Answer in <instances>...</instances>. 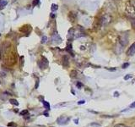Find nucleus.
I'll return each instance as SVG.
<instances>
[{
  "mask_svg": "<svg viewBox=\"0 0 135 127\" xmlns=\"http://www.w3.org/2000/svg\"><path fill=\"white\" fill-rule=\"evenodd\" d=\"M126 12L131 15H135V0H129L126 3Z\"/></svg>",
  "mask_w": 135,
  "mask_h": 127,
  "instance_id": "1",
  "label": "nucleus"
},
{
  "mask_svg": "<svg viewBox=\"0 0 135 127\" xmlns=\"http://www.w3.org/2000/svg\"><path fill=\"white\" fill-rule=\"evenodd\" d=\"M119 42L123 47H126L128 43V37L126 34H123L119 36Z\"/></svg>",
  "mask_w": 135,
  "mask_h": 127,
  "instance_id": "2",
  "label": "nucleus"
},
{
  "mask_svg": "<svg viewBox=\"0 0 135 127\" xmlns=\"http://www.w3.org/2000/svg\"><path fill=\"white\" fill-rule=\"evenodd\" d=\"M68 17H69V20L72 24H74L77 20V13L74 12V11H70L68 14Z\"/></svg>",
  "mask_w": 135,
  "mask_h": 127,
  "instance_id": "3",
  "label": "nucleus"
},
{
  "mask_svg": "<svg viewBox=\"0 0 135 127\" xmlns=\"http://www.w3.org/2000/svg\"><path fill=\"white\" fill-rule=\"evenodd\" d=\"M62 65L64 68H68L69 66V59L67 55H64L62 59Z\"/></svg>",
  "mask_w": 135,
  "mask_h": 127,
  "instance_id": "4",
  "label": "nucleus"
},
{
  "mask_svg": "<svg viewBox=\"0 0 135 127\" xmlns=\"http://www.w3.org/2000/svg\"><path fill=\"white\" fill-rule=\"evenodd\" d=\"M39 65H40L41 69H46L48 65V61L46 58H42V59L39 62Z\"/></svg>",
  "mask_w": 135,
  "mask_h": 127,
  "instance_id": "5",
  "label": "nucleus"
},
{
  "mask_svg": "<svg viewBox=\"0 0 135 127\" xmlns=\"http://www.w3.org/2000/svg\"><path fill=\"white\" fill-rule=\"evenodd\" d=\"M69 120V118L65 117V116H62L60 117L58 119H57V123L59 125H64V124H67V122Z\"/></svg>",
  "mask_w": 135,
  "mask_h": 127,
  "instance_id": "6",
  "label": "nucleus"
},
{
  "mask_svg": "<svg viewBox=\"0 0 135 127\" xmlns=\"http://www.w3.org/2000/svg\"><path fill=\"white\" fill-rule=\"evenodd\" d=\"M53 42H56V43H60L62 39H61V37L57 33H55V34L53 35Z\"/></svg>",
  "mask_w": 135,
  "mask_h": 127,
  "instance_id": "7",
  "label": "nucleus"
},
{
  "mask_svg": "<svg viewBox=\"0 0 135 127\" xmlns=\"http://www.w3.org/2000/svg\"><path fill=\"white\" fill-rule=\"evenodd\" d=\"M134 54H135V48L131 45V46H130V48H128V50H127V55L128 57H132V56H133Z\"/></svg>",
  "mask_w": 135,
  "mask_h": 127,
  "instance_id": "8",
  "label": "nucleus"
},
{
  "mask_svg": "<svg viewBox=\"0 0 135 127\" xmlns=\"http://www.w3.org/2000/svg\"><path fill=\"white\" fill-rule=\"evenodd\" d=\"M78 76V72L76 70H72L70 72V77L71 78H76Z\"/></svg>",
  "mask_w": 135,
  "mask_h": 127,
  "instance_id": "9",
  "label": "nucleus"
},
{
  "mask_svg": "<svg viewBox=\"0 0 135 127\" xmlns=\"http://www.w3.org/2000/svg\"><path fill=\"white\" fill-rule=\"evenodd\" d=\"M42 103H43V104H44V107L46 108V109H50V104H49L47 102H46V101H42Z\"/></svg>",
  "mask_w": 135,
  "mask_h": 127,
  "instance_id": "10",
  "label": "nucleus"
},
{
  "mask_svg": "<svg viewBox=\"0 0 135 127\" xmlns=\"http://www.w3.org/2000/svg\"><path fill=\"white\" fill-rule=\"evenodd\" d=\"M10 103H12V104H14V105H19V103L17 102V100H15V99H10L9 100Z\"/></svg>",
  "mask_w": 135,
  "mask_h": 127,
  "instance_id": "11",
  "label": "nucleus"
},
{
  "mask_svg": "<svg viewBox=\"0 0 135 127\" xmlns=\"http://www.w3.org/2000/svg\"><path fill=\"white\" fill-rule=\"evenodd\" d=\"M67 50H68V52H70L71 54L74 56V53H73V52H72V46H71V45H68V47H67Z\"/></svg>",
  "mask_w": 135,
  "mask_h": 127,
  "instance_id": "12",
  "label": "nucleus"
},
{
  "mask_svg": "<svg viewBox=\"0 0 135 127\" xmlns=\"http://www.w3.org/2000/svg\"><path fill=\"white\" fill-rule=\"evenodd\" d=\"M131 25H132L133 29L135 31V19H132L131 20Z\"/></svg>",
  "mask_w": 135,
  "mask_h": 127,
  "instance_id": "13",
  "label": "nucleus"
},
{
  "mask_svg": "<svg viewBox=\"0 0 135 127\" xmlns=\"http://www.w3.org/2000/svg\"><path fill=\"white\" fill-rule=\"evenodd\" d=\"M57 9V4H53V5H52V10L55 11V10Z\"/></svg>",
  "mask_w": 135,
  "mask_h": 127,
  "instance_id": "14",
  "label": "nucleus"
},
{
  "mask_svg": "<svg viewBox=\"0 0 135 127\" xmlns=\"http://www.w3.org/2000/svg\"><path fill=\"white\" fill-rule=\"evenodd\" d=\"M90 125H91V126H93V127H100V126H101V125H100V124H97V123H91Z\"/></svg>",
  "mask_w": 135,
  "mask_h": 127,
  "instance_id": "15",
  "label": "nucleus"
},
{
  "mask_svg": "<svg viewBox=\"0 0 135 127\" xmlns=\"http://www.w3.org/2000/svg\"><path fill=\"white\" fill-rule=\"evenodd\" d=\"M114 127H126V125L124 124H117Z\"/></svg>",
  "mask_w": 135,
  "mask_h": 127,
  "instance_id": "16",
  "label": "nucleus"
},
{
  "mask_svg": "<svg viewBox=\"0 0 135 127\" xmlns=\"http://www.w3.org/2000/svg\"><path fill=\"white\" fill-rule=\"evenodd\" d=\"M27 114H28V110H23L22 112H20V114H21V115Z\"/></svg>",
  "mask_w": 135,
  "mask_h": 127,
  "instance_id": "17",
  "label": "nucleus"
},
{
  "mask_svg": "<svg viewBox=\"0 0 135 127\" xmlns=\"http://www.w3.org/2000/svg\"><path fill=\"white\" fill-rule=\"evenodd\" d=\"M131 77H132L131 75H127L125 77H124V80H125V81H127V80H129V79L131 78Z\"/></svg>",
  "mask_w": 135,
  "mask_h": 127,
  "instance_id": "18",
  "label": "nucleus"
},
{
  "mask_svg": "<svg viewBox=\"0 0 135 127\" xmlns=\"http://www.w3.org/2000/svg\"><path fill=\"white\" fill-rule=\"evenodd\" d=\"M46 40H47V37H46V36H43L42 39H41V42H42V43H45V42H46Z\"/></svg>",
  "mask_w": 135,
  "mask_h": 127,
  "instance_id": "19",
  "label": "nucleus"
},
{
  "mask_svg": "<svg viewBox=\"0 0 135 127\" xmlns=\"http://www.w3.org/2000/svg\"><path fill=\"white\" fill-rule=\"evenodd\" d=\"M128 66H129L128 63H125V64H123V69H126L127 67H128Z\"/></svg>",
  "mask_w": 135,
  "mask_h": 127,
  "instance_id": "20",
  "label": "nucleus"
},
{
  "mask_svg": "<svg viewBox=\"0 0 135 127\" xmlns=\"http://www.w3.org/2000/svg\"><path fill=\"white\" fill-rule=\"evenodd\" d=\"M8 125V126H12V127H16V124H14V122H13V123H9Z\"/></svg>",
  "mask_w": 135,
  "mask_h": 127,
  "instance_id": "21",
  "label": "nucleus"
},
{
  "mask_svg": "<svg viewBox=\"0 0 135 127\" xmlns=\"http://www.w3.org/2000/svg\"><path fill=\"white\" fill-rule=\"evenodd\" d=\"M85 103V100H80V101L78 102V104H79V105H80V104H84Z\"/></svg>",
  "mask_w": 135,
  "mask_h": 127,
  "instance_id": "22",
  "label": "nucleus"
},
{
  "mask_svg": "<svg viewBox=\"0 0 135 127\" xmlns=\"http://www.w3.org/2000/svg\"><path fill=\"white\" fill-rule=\"evenodd\" d=\"M107 70H111V71H115L117 69L116 68H107Z\"/></svg>",
  "mask_w": 135,
  "mask_h": 127,
  "instance_id": "23",
  "label": "nucleus"
},
{
  "mask_svg": "<svg viewBox=\"0 0 135 127\" xmlns=\"http://www.w3.org/2000/svg\"><path fill=\"white\" fill-rule=\"evenodd\" d=\"M77 87H79V88H81V87H82V84H81L80 82H77Z\"/></svg>",
  "mask_w": 135,
  "mask_h": 127,
  "instance_id": "24",
  "label": "nucleus"
},
{
  "mask_svg": "<svg viewBox=\"0 0 135 127\" xmlns=\"http://www.w3.org/2000/svg\"><path fill=\"white\" fill-rule=\"evenodd\" d=\"M39 1H40V0H34V2H33V4H34V5H36V4H37L39 3Z\"/></svg>",
  "mask_w": 135,
  "mask_h": 127,
  "instance_id": "25",
  "label": "nucleus"
},
{
  "mask_svg": "<svg viewBox=\"0 0 135 127\" xmlns=\"http://www.w3.org/2000/svg\"><path fill=\"white\" fill-rule=\"evenodd\" d=\"M130 108H135V102H133V103L130 105Z\"/></svg>",
  "mask_w": 135,
  "mask_h": 127,
  "instance_id": "26",
  "label": "nucleus"
},
{
  "mask_svg": "<svg viewBox=\"0 0 135 127\" xmlns=\"http://www.w3.org/2000/svg\"><path fill=\"white\" fill-rule=\"evenodd\" d=\"M119 96V93L117 92H116L115 93H114V97H118Z\"/></svg>",
  "mask_w": 135,
  "mask_h": 127,
  "instance_id": "27",
  "label": "nucleus"
},
{
  "mask_svg": "<svg viewBox=\"0 0 135 127\" xmlns=\"http://www.w3.org/2000/svg\"><path fill=\"white\" fill-rule=\"evenodd\" d=\"M78 121H79V119H74V123L75 124H78V123H79Z\"/></svg>",
  "mask_w": 135,
  "mask_h": 127,
  "instance_id": "28",
  "label": "nucleus"
},
{
  "mask_svg": "<svg viewBox=\"0 0 135 127\" xmlns=\"http://www.w3.org/2000/svg\"><path fill=\"white\" fill-rule=\"evenodd\" d=\"M44 114H45V116H48V113H46V112H45Z\"/></svg>",
  "mask_w": 135,
  "mask_h": 127,
  "instance_id": "29",
  "label": "nucleus"
},
{
  "mask_svg": "<svg viewBox=\"0 0 135 127\" xmlns=\"http://www.w3.org/2000/svg\"><path fill=\"white\" fill-rule=\"evenodd\" d=\"M51 17H52V18H54V17H55V14H51Z\"/></svg>",
  "mask_w": 135,
  "mask_h": 127,
  "instance_id": "30",
  "label": "nucleus"
},
{
  "mask_svg": "<svg viewBox=\"0 0 135 127\" xmlns=\"http://www.w3.org/2000/svg\"><path fill=\"white\" fill-rule=\"evenodd\" d=\"M112 1H118V0H112Z\"/></svg>",
  "mask_w": 135,
  "mask_h": 127,
  "instance_id": "31",
  "label": "nucleus"
},
{
  "mask_svg": "<svg viewBox=\"0 0 135 127\" xmlns=\"http://www.w3.org/2000/svg\"><path fill=\"white\" fill-rule=\"evenodd\" d=\"M126 127H129V126H126Z\"/></svg>",
  "mask_w": 135,
  "mask_h": 127,
  "instance_id": "32",
  "label": "nucleus"
},
{
  "mask_svg": "<svg viewBox=\"0 0 135 127\" xmlns=\"http://www.w3.org/2000/svg\"></svg>",
  "mask_w": 135,
  "mask_h": 127,
  "instance_id": "33",
  "label": "nucleus"
}]
</instances>
